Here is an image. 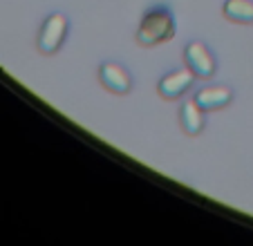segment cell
Here are the masks:
<instances>
[{"label":"cell","mask_w":253,"mask_h":246,"mask_svg":"<svg viewBox=\"0 0 253 246\" xmlns=\"http://www.w3.org/2000/svg\"><path fill=\"white\" fill-rule=\"evenodd\" d=\"M175 36V18L170 9L166 7H153L148 14L143 16L141 25L137 32V43L143 47H153V45L166 43Z\"/></svg>","instance_id":"6da1fadb"},{"label":"cell","mask_w":253,"mask_h":246,"mask_svg":"<svg viewBox=\"0 0 253 246\" xmlns=\"http://www.w3.org/2000/svg\"><path fill=\"white\" fill-rule=\"evenodd\" d=\"M67 29H70V20L65 14H58V11L49 14L39 32V49L43 54H56L65 43Z\"/></svg>","instance_id":"7a4b0ae2"},{"label":"cell","mask_w":253,"mask_h":246,"mask_svg":"<svg viewBox=\"0 0 253 246\" xmlns=\"http://www.w3.org/2000/svg\"><path fill=\"white\" fill-rule=\"evenodd\" d=\"M184 58H186V65L193 70V74L200 76V79H211V76L215 74V70H217L213 52H211L202 41L188 43L186 52H184Z\"/></svg>","instance_id":"3957f363"},{"label":"cell","mask_w":253,"mask_h":246,"mask_svg":"<svg viewBox=\"0 0 253 246\" xmlns=\"http://www.w3.org/2000/svg\"><path fill=\"white\" fill-rule=\"evenodd\" d=\"M195 74H193L191 67H184V70H175L170 74H166L157 85V92L164 99H179L182 94H186L191 90Z\"/></svg>","instance_id":"277c9868"},{"label":"cell","mask_w":253,"mask_h":246,"mask_svg":"<svg viewBox=\"0 0 253 246\" xmlns=\"http://www.w3.org/2000/svg\"><path fill=\"white\" fill-rule=\"evenodd\" d=\"M99 81L105 90L115 92V94H128L130 87H132L130 74L117 63H103L99 67Z\"/></svg>","instance_id":"5b68a950"},{"label":"cell","mask_w":253,"mask_h":246,"mask_svg":"<svg viewBox=\"0 0 253 246\" xmlns=\"http://www.w3.org/2000/svg\"><path fill=\"white\" fill-rule=\"evenodd\" d=\"M233 101V92L226 85H209L195 94V103L200 105L204 112H213V110H222Z\"/></svg>","instance_id":"8992f818"},{"label":"cell","mask_w":253,"mask_h":246,"mask_svg":"<svg viewBox=\"0 0 253 246\" xmlns=\"http://www.w3.org/2000/svg\"><path fill=\"white\" fill-rule=\"evenodd\" d=\"M179 123L188 134H200L204 130V110L193 101H186L179 110Z\"/></svg>","instance_id":"52a82bcc"},{"label":"cell","mask_w":253,"mask_h":246,"mask_svg":"<svg viewBox=\"0 0 253 246\" xmlns=\"http://www.w3.org/2000/svg\"><path fill=\"white\" fill-rule=\"evenodd\" d=\"M222 11L233 23H242V25L253 23V0H226Z\"/></svg>","instance_id":"ba28073f"}]
</instances>
